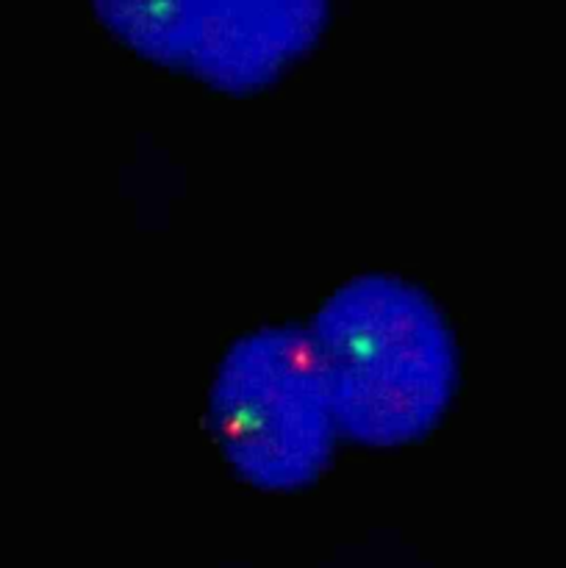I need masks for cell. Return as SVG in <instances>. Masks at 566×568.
<instances>
[{"label": "cell", "instance_id": "cell-1", "mask_svg": "<svg viewBox=\"0 0 566 568\" xmlns=\"http://www.w3.org/2000/svg\"><path fill=\"white\" fill-rule=\"evenodd\" d=\"M311 336L338 430L388 449L438 425L455 388V342L425 292L397 277H358L322 305Z\"/></svg>", "mask_w": 566, "mask_h": 568}, {"label": "cell", "instance_id": "cell-3", "mask_svg": "<svg viewBox=\"0 0 566 568\" xmlns=\"http://www.w3.org/2000/svg\"><path fill=\"white\" fill-rule=\"evenodd\" d=\"M98 11L142 55L222 89L264 87L314 42L325 20V6L305 0H109Z\"/></svg>", "mask_w": 566, "mask_h": 568}, {"label": "cell", "instance_id": "cell-2", "mask_svg": "<svg viewBox=\"0 0 566 568\" xmlns=\"http://www.w3.org/2000/svg\"><path fill=\"white\" fill-rule=\"evenodd\" d=\"M211 427L250 486H311L331 458L336 433L311 331H261L242 338L216 372Z\"/></svg>", "mask_w": 566, "mask_h": 568}]
</instances>
